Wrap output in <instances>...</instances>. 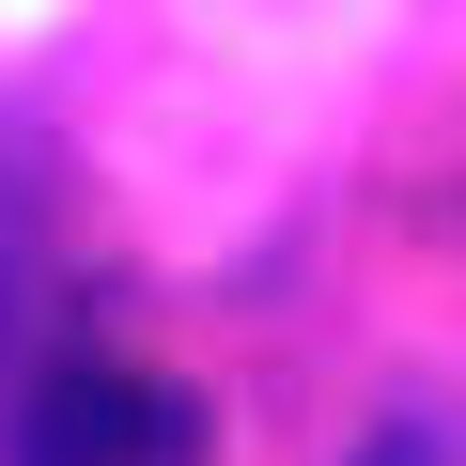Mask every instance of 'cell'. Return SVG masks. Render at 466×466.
<instances>
[{
	"instance_id": "6da1fadb",
	"label": "cell",
	"mask_w": 466,
	"mask_h": 466,
	"mask_svg": "<svg viewBox=\"0 0 466 466\" xmlns=\"http://www.w3.org/2000/svg\"><path fill=\"white\" fill-rule=\"evenodd\" d=\"M16 466H218L202 451V404L125 373V358H63L32 404H16Z\"/></svg>"
},
{
	"instance_id": "7a4b0ae2",
	"label": "cell",
	"mask_w": 466,
	"mask_h": 466,
	"mask_svg": "<svg viewBox=\"0 0 466 466\" xmlns=\"http://www.w3.org/2000/svg\"><path fill=\"white\" fill-rule=\"evenodd\" d=\"M358 466H451V435H435V420H389V435H373Z\"/></svg>"
}]
</instances>
